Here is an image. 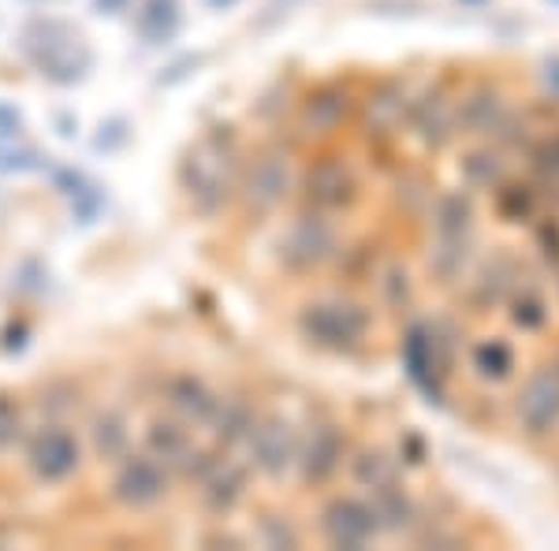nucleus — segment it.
Segmentation results:
<instances>
[{"label":"nucleus","mask_w":559,"mask_h":551,"mask_svg":"<svg viewBox=\"0 0 559 551\" xmlns=\"http://www.w3.org/2000/svg\"><path fill=\"white\" fill-rule=\"evenodd\" d=\"M295 191V168L287 149H265L242 171V197L254 213H273Z\"/></svg>","instance_id":"obj_13"},{"label":"nucleus","mask_w":559,"mask_h":551,"mask_svg":"<svg viewBox=\"0 0 559 551\" xmlns=\"http://www.w3.org/2000/svg\"><path fill=\"white\" fill-rule=\"evenodd\" d=\"M128 142H131V123L123 120V116L105 120L102 128H97V134H94V149L97 153H120Z\"/></svg>","instance_id":"obj_38"},{"label":"nucleus","mask_w":559,"mask_h":551,"mask_svg":"<svg viewBox=\"0 0 559 551\" xmlns=\"http://www.w3.org/2000/svg\"><path fill=\"white\" fill-rule=\"evenodd\" d=\"M508 97L500 86L492 83H474L455 97V116H459V139H492V131L508 116Z\"/></svg>","instance_id":"obj_18"},{"label":"nucleus","mask_w":559,"mask_h":551,"mask_svg":"<svg viewBox=\"0 0 559 551\" xmlns=\"http://www.w3.org/2000/svg\"><path fill=\"white\" fill-rule=\"evenodd\" d=\"M377 302H381V310H392V313H411L414 302H418V287H414V276L411 268L403 265L400 257H388L381 261V268H377Z\"/></svg>","instance_id":"obj_28"},{"label":"nucleus","mask_w":559,"mask_h":551,"mask_svg":"<svg viewBox=\"0 0 559 551\" xmlns=\"http://www.w3.org/2000/svg\"><path fill=\"white\" fill-rule=\"evenodd\" d=\"M318 529L329 548L344 551H362L373 540L384 537L381 514H377L373 500L362 495H332L318 514Z\"/></svg>","instance_id":"obj_7"},{"label":"nucleus","mask_w":559,"mask_h":551,"mask_svg":"<svg viewBox=\"0 0 559 551\" xmlns=\"http://www.w3.org/2000/svg\"><path fill=\"white\" fill-rule=\"evenodd\" d=\"M183 26V4L179 0H142L134 15V31L146 45H168Z\"/></svg>","instance_id":"obj_29"},{"label":"nucleus","mask_w":559,"mask_h":551,"mask_svg":"<svg viewBox=\"0 0 559 551\" xmlns=\"http://www.w3.org/2000/svg\"><path fill=\"white\" fill-rule=\"evenodd\" d=\"M302 202L306 209H318L329 216L350 213L362 202V179H358L355 165L340 153H321L302 171Z\"/></svg>","instance_id":"obj_6"},{"label":"nucleus","mask_w":559,"mask_h":551,"mask_svg":"<svg viewBox=\"0 0 559 551\" xmlns=\"http://www.w3.org/2000/svg\"><path fill=\"white\" fill-rule=\"evenodd\" d=\"M202 60H205V57H198V52H194V57H183V60H176V64L168 68L165 75H160V86H176V83H183V79L191 75V71H194L198 64H202Z\"/></svg>","instance_id":"obj_45"},{"label":"nucleus","mask_w":559,"mask_h":551,"mask_svg":"<svg viewBox=\"0 0 559 551\" xmlns=\"http://www.w3.org/2000/svg\"><path fill=\"white\" fill-rule=\"evenodd\" d=\"M474 250H477V239H437V235H432V242L426 250V268H429L432 284L455 287L459 279L471 273Z\"/></svg>","instance_id":"obj_25"},{"label":"nucleus","mask_w":559,"mask_h":551,"mask_svg":"<svg viewBox=\"0 0 559 551\" xmlns=\"http://www.w3.org/2000/svg\"><path fill=\"white\" fill-rule=\"evenodd\" d=\"M102 205H105L102 187H94V183H86L83 191L71 197V209H75V220L79 224H94L97 213H102Z\"/></svg>","instance_id":"obj_40"},{"label":"nucleus","mask_w":559,"mask_h":551,"mask_svg":"<svg viewBox=\"0 0 559 551\" xmlns=\"http://www.w3.org/2000/svg\"><path fill=\"white\" fill-rule=\"evenodd\" d=\"M347 474H350V481L358 484V492H366V495H373L377 488L400 481V469H395V463L384 455L381 447L355 451V455L347 458Z\"/></svg>","instance_id":"obj_33"},{"label":"nucleus","mask_w":559,"mask_h":551,"mask_svg":"<svg viewBox=\"0 0 559 551\" xmlns=\"http://www.w3.org/2000/svg\"><path fill=\"white\" fill-rule=\"evenodd\" d=\"M459 4H471V8H485L489 0H459Z\"/></svg>","instance_id":"obj_52"},{"label":"nucleus","mask_w":559,"mask_h":551,"mask_svg":"<svg viewBox=\"0 0 559 551\" xmlns=\"http://www.w3.org/2000/svg\"><path fill=\"white\" fill-rule=\"evenodd\" d=\"M128 444H131V432H128V421H123V414H116V410L97 414V421H94V447H97V455H102L105 463H120V458L128 455Z\"/></svg>","instance_id":"obj_35"},{"label":"nucleus","mask_w":559,"mask_h":551,"mask_svg":"<svg viewBox=\"0 0 559 551\" xmlns=\"http://www.w3.org/2000/svg\"><path fill=\"white\" fill-rule=\"evenodd\" d=\"M146 451L150 455H157L160 463L173 469V474H183L187 458H191L198 447H194L191 432H187L179 421L157 418V421H150V429H146Z\"/></svg>","instance_id":"obj_27"},{"label":"nucleus","mask_w":559,"mask_h":551,"mask_svg":"<svg viewBox=\"0 0 559 551\" xmlns=\"http://www.w3.org/2000/svg\"><path fill=\"white\" fill-rule=\"evenodd\" d=\"M0 347H4V355H23L26 350V324L15 321L4 328V339H0Z\"/></svg>","instance_id":"obj_46"},{"label":"nucleus","mask_w":559,"mask_h":551,"mask_svg":"<svg viewBox=\"0 0 559 551\" xmlns=\"http://www.w3.org/2000/svg\"><path fill=\"white\" fill-rule=\"evenodd\" d=\"M522 279V265L511 254L496 250L485 261H477L471 279H466V306L474 313H489L496 306H508L511 291L519 287Z\"/></svg>","instance_id":"obj_16"},{"label":"nucleus","mask_w":559,"mask_h":551,"mask_svg":"<svg viewBox=\"0 0 559 551\" xmlns=\"http://www.w3.org/2000/svg\"><path fill=\"white\" fill-rule=\"evenodd\" d=\"M57 128H60V134H64V139H71L79 123H75V120H68V116H57Z\"/></svg>","instance_id":"obj_50"},{"label":"nucleus","mask_w":559,"mask_h":551,"mask_svg":"<svg viewBox=\"0 0 559 551\" xmlns=\"http://www.w3.org/2000/svg\"><path fill=\"white\" fill-rule=\"evenodd\" d=\"M411 86L403 79L388 75L377 79L366 89V97L358 101V128L369 142H392L395 134L407 128V112H411Z\"/></svg>","instance_id":"obj_10"},{"label":"nucleus","mask_w":559,"mask_h":551,"mask_svg":"<svg viewBox=\"0 0 559 551\" xmlns=\"http://www.w3.org/2000/svg\"><path fill=\"white\" fill-rule=\"evenodd\" d=\"M466 366L481 384H511L519 376V355L503 336H485L466 347Z\"/></svg>","instance_id":"obj_21"},{"label":"nucleus","mask_w":559,"mask_h":551,"mask_svg":"<svg viewBox=\"0 0 559 551\" xmlns=\"http://www.w3.org/2000/svg\"><path fill=\"white\" fill-rule=\"evenodd\" d=\"M552 361H556V369H559V355H556V358H552Z\"/></svg>","instance_id":"obj_53"},{"label":"nucleus","mask_w":559,"mask_h":551,"mask_svg":"<svg viewBox=\"0 0 559 551\" xmlns=\"http://www.w3.org/2000/svg\"><path fill=\"white\" fill-rule=\"evenodd\" d=\"M369 12L373 15H407V20H414V15H426L429 4L426 0H369Z\"/></svg>","instance_id":"obj_42"},{"label":"nucleus","mask_w":559,"mask_h":551,"mask_svg":"<svg viewBox=\"0 0 559 551\" xmlns=\"http://www.w3.org/2000/svg\"><path fill=\"white\" fill-rule=\"evenodd\" d=\"M369 500H373L377 514H381L384 532H407V529H414V522H418V503H414V495L407 492L403 481L377 488Z\"/></svg>","instance_id":"obj_31"},{"label":"nucleus","mask_w":559,"mask_h":551,"mask_svg":"<svg viewBox=\"0 0 559 551\" xmlns=\"http://www.w3.org/2000/svg\"><path fill=\"white\" fill-rule=\"evenodd\" d=\"M552 4H559V0H552Z\"/></svg>","instance_id":"obj_54"},{"label":"nucleus","mask_w":559,"mask_h":551,"mask_svg":"<svg viewBox=\"0 0 559 551\" xmlns=\"http://www.w3.org/2000/svg\"><path fill=\"white\" fill-rule=\"evenodd\" d=\"M165 395H168V406H173L187 424H210L216 418V410H221V399H216L213 387L191 373L173 376Z\"/></svg>","instance_id":"obj_22"},{"label":"nucleus","mask_w":559,"mask_h":551,"mask_svg":"<svg viewBox=\"0 0 559 551\" xmlns=\"http://www.w3.org/2000/svg\"><path fill=\"white\" fill-rule=\"evenodd\" d=\"M254 424H258V410L247 399H221V410L210 421V429L221 447H239L250 440Z\"/></svg>","instance_id":"obj_32"},{"label":"nucleus","mask_w":559,"mask_h":551,"mask_svg":"<svg viewBox=\"0 0 559 551\" xmlns=\"http://www.w3.org/2000/svg\"><path fill=\"white\" fill-rule=\"evenodd\" d=\"M545 205V191L537 179H515L508 176L492 191V209L503 224H534Z\"/></svg>","instance_id":"obj_23"},{"label":"nucleus","mask_w":559,"mask_h":551,"mask_svg":"<svg viewBox=\"0 0 559 551\" xmlns=\"http://www.w3.org/2000/svg\"><path fill=\"white\" fill-rule=\"evenodd\" d=\"M187 202L198 216H216L239 187V146L236 128H213L183 153L176 168Z\"/></svg>","instance_id":"obj_2"},{"label":"nucleus","mask_w":559,"mask_h":551,"mask_svg":"<svg viewBox=\"0 0 559 551\" xmlns=\"http://www.w3.org/2000/svg\"><path fill=\"white\" fill-rule=\"evenodd\" d=\"M173 488V469L160 463L157 455L150 451H128V455L116 463L112 474V500L128 511H150L157 507L160 500L168 495Z\"/></svg>","instance_id":"obj_8"},{"label":"nucleus","mask_w":559,"mask_h":551,"mask_svg":"<svg viewBox=\"0 0 559 551\" xmlns=\"http://www.w3.org/2000/svg\"><path fill=\"white\" fill-rule=\"evenodd\" d=\"M344 250V239H340V228L329 213L318 209H302L287 224V231L280 235L276 242V257L287 273H318V268L332 265Z\"/></svg>","instance_id":"obj_5"},{"label":"nucleus","mask_w":559,"mask_h":551,"mask_svg":"<svg viewBox=\"0 0 559 551\" xmlns=\"http://www.w3.org/2000/svg\"><path fill=\"white\" fill-rule=\"evenodd\" d=\"M414 142L429 153L448 149L459 139V116H455V94L444 86H426L421 94H414L407 128Z\"/></svg>","instance_id":"obj_11"},{"label":"nucleus","mask_w":559,"mask_h":551,"mask_svg":"<svg viewBox=\"0 0 559 551\" xmlns=\"http://www.w3.org/2000/svg\"><path fill=\"white\" fill-rule=\"evenodd\" d=\"M247 447H250V466H254L258 474L273 477V481L287 477L292 469H299V451H302L299 432H295V424L287 418H280V414L258 418Z\"/></svg>","instance_id":"obj_12"},{"label":"nucleus","mask_w":559,"mask_h":551,"mask_svg":"<svg viewBox=\"0 0 559 551\" xmlns=\"http://www.w3.org/2000/svg\"><path fill=\"white\" fill-rule=\"evenodd\" d=\"M52 187H57L60 194L75 197L86 187V176H83V171H75V168H57V171H52Z\"/></svg>","instance_id":"obj_44"},{"label":"nucleus","mask_w":559,"mask_h":551,"mask_svg":"<svg viewBox=\"0 0 559 551\" xmlns=\"http://www.w3.org/2000/svg\"><path fill=\"white\" fill-rule=\"evenodd\" d=\"M23 116L12 101H0V134H20Z\"/></svg>","instance_id":"obj_47"},{"label":"nucleus","mask_w":559,"mask_h":551,"mask_svg":"<svg viewBox=\"0 0 559 551\" xmlns=\"http://www.w3.org/2000/svg\"><path fill=\"white\" fill-rule=\"evenodd\" d=\"M299 4H302V0H265L254 26H258V31H269V26H276L280 20H287V15H292Z\"/></svg>","instance_id":"obj_43"},{"label":"nucleus","mask_w":559,"mask_h":551,"mask_svg":"<svg viewBox=\"0 0 559 551\" xmlns=\"http://www.w3.org/2000/svg\"><path fill=\"white\" fill-rule=\"evenodd\" d=\"M205 4H210L213 12H228V8H236L239 0H205Z\"/></svg>","instance_id":"obj_51"},{"label":"nucleus","mask_w":559,"mask_h":551,"mask_svg":"<svg viewBox=\"0 0 559 551\" xmlns=\"http://www.w3.org/2000/svg\"><path fill=\"white\" fill-rule=\"evenodd\" d=\"M258 526H261V540H265L269 548H299V532L287 526L280 514H265Z\"/></svg>","instance_id":"obj_39"},{"label":"nucleus","mask_w":559,"mask_h":551,"mask_svg":"<svg viewBox=\"0 0 559 551\" xmlns=\"http://www.w3.org/2000/svg\"><path fill=\"white\" fill-rule=\"evenodd\" d=\"M526 165L545 191V202L559 209V128H545L537 134V142L526 149Z\"/></svg>","instance_id":"obj_30"},{"label":"nucleus","mask_w":559,"mask_h":551,"mask_svg":"<svg viewBox=\"0 0 559 551\" xmlns=\"http://www.w3.org/2000/svg\"><path fill=\"white\" fill-rule=\"evenodd\" d=\"M20 52L26 57V64L52 86L83 83L86 71L94 68V52L79 38L75 26H68L64 20H49V15H38V20L23 26Z\"/></svg>","instance_id":"obj_3"},{"label":"nucleus","mask_w":559,"mask_h":551,"mask_svg":"<svg viewBox=\"0 0 559 551\" xmlns=\"http://www.w3.org/2000/svg\"><path fill=\"white\" fill-rule=\"evenodd\" d=\"M347 463V436L340 424L321 421L318 429L306 436L299 451V477L306 488H324L336 481V474Z\"/></svg>","instance_id":"obj_17"},{"label":"nucleus","mask_w":559,"mask_h":551,"mask_svg":"<svg viewBox=\"0 0 559 551\" xmlns=\"http://www.w3.org/2000/svg\"><path fill=\"white\" fill-rule=\"evenodd\" d=\"M350 116H358V101L347 83H321L302 97L299 105V128L310 139H332L344 131Z\"/></svg>","instance_id":"obj_15"},{"label":"nucleus","mask_w":559,"mask_h":551,"mask_svg":"<svg viewBox=\"0 0 559 551\" xmlns=\"http://www.w3.org/2000/svg\"><path fill=\"white\" fill-rule=\"evenodd\" d=\"M20 432H23L20 406H15V399H8V395H0V451L12 447L20 440Z\"/></svg>","instance_id":"obj_41"},{"label":"nucleus","mask_w":559,"mask_h":551,"mask_svg":"<svg viewBox=\"0 0 559 551\" xmlns=\"http://www.w3.org/2000/svg\"><path fill=\"white\" fill-rule=\"evenodd\" d=\"M128 4L131 0H94V12L97 15H120V12H128Z\"/></svg>","instance_id":"obj_49"},{"label":"nucleus","mask_w":559,"mask_h":551,"mask_svg":"<svg viewBox=\"0 0 559 551\" xmlns=\"http://www.w3.org/2000/svg\"><path fill=\"white\" fill-rule=\"evenodd\" d=\"M459 176L471 191H496L503 179L511 176L508 171V149H500L496 142H477L459 157Z\"/></svg>","instance_id":"obj_24"},{"label":"nucleus","mask_w":559,"mask_h":551,"mask_svg":"<svg viewBox=\"0 0 559 551\" xmlns=\"http://www.w3.org/2000/svg\"><path fill=\"white\" fill-rule=\"evenodd\" d=\"M534 250L548 268H559V216L534 220Z\"/></svg>","instance_id":"obj_37"},{"label":"nucleus","mask_w":559,"mask_h":551,"mask_svg":"<svg viewBox=\"0 0 559 551\" xmlns=\"http://www.w3.org/2000/svg\"><path fill=\"white\" fill-rule=\"evenodd\" d=\"M336 265H340V276H344L347 284H373L377 268H381V257H377V247H369V242H355V247H347L344 242Z\"/></svg>","instance_id":"obj_36"},{"label":"nucleus","mask_w":559,"mask_h":551,"mask_svg":"<svg viewBox=\"0 0 559 551\" xmlns=\"http://www.w3.org/2000/svg\"><path fill=\"white\" fill-rule=\"evenodd\" d=\"M515 421L522 436L545 440L559 429V369L556 361L537 366L515 392Z\"/></svg>","instance_id":"obj_9"},{"label":"nucleus","mask_w":559,"mask_h":551,"mask_svg":"<svg viewBox=\"0 0 559 551\" xmlns=\"http://www.w3.org/2000/svg\"><path fill=\"white\" fill-rule=\"evenodd\" d=\"M508 321L511 328L526 332V336H537V332H545L548 318H552V306H548V291L545 284H537V279H519V287L511 291L508 298Z\"/></svg>","instance_id":"obj_26"},{"label":"nucleus","mask_w":559,"mask_h":551,"mask_svg":"<svg viewBox=\"0 0 559 551\" xmlns=\"http://www.w3.org/2000/svg\"><path fill=\"white\" fill-rule=\"evenodd\" d=\"M437 183L426 176V171H403L400 179H395V202H400V209L414 216V220H429V209L432 202H437Z\"/></svg>","instance_id":"obj_34"},{"label":"nucleus","mask_w":559,"mask_h":551,"mask_svg":"<svg viewBox=\"0 0 559 551\" xmlns=\"http://www.w3.org/2000/svg\"><path fill=\"white\" fill-rule=\"evenodd\" d=\"M429 228L437 239H477L474 191H440L429 209Z\"/></svg>","instance_id":"obj_19"},{"label":"nucleus","mask_w":559,"mask_h":551,"mask_svg":"<svg viewBox=\"0 0 559 551\" xmlns=\"http://www.w3.org/2000/svg\"><path fill=\"white\" fill-rule=\"evenodd\" d=\"M26 463H31L38 481L60 484L83 463V447H79L75 432L64 429V424H41L26 444Z\"/></svg>","instance_id":"obj_14"},{"label":"nucleus","mask_w":559,"mask_h":551,"mask_svg":"<svg viewBox=\"0 0 559 551\" xmlns=\"http://www.w3.org/2000/svg\"><path fill=\"white\" fill-rule=\"evenodd\" d=\"M400 361L414 392L429 406L448 403L459 369V328L448 318H414L400 332Z\"/></svg>","instance_id":"obj_1"},{"label":"nucleus","mask_w":559,"mask_h":551,"mask_svg":"<svg viewBox=\"0 0 559 551\" xmlns=\"http://www.w3.org/2000/svg\"><path fill=\"white\" fill-rule=\"evenodd\" d=\"M295 324H299V336L310 347L340 358L366 350L369 332H373V318L355 298H318V302H306Z\"/></svg>","instance_id":"obj_4"},{"label":"nucleus","mask_w":559,"mask_h":551,"mask_svg":"<svg viewBox=\"0 0 559 551\" xmlns=\"http://www.w3.org/2000/svg\"><path fill=\"white\" fill-rule=\"evenodd\" d=\"M540 79H545V89L552 101H559V57H548L545 60V71H540Z\"/></svg>","instance_id":"obj_48"},{"label":"nucleus","mask_w":559,"mask_h":551,"mask_svg":"<svg viewBox=\"0 0 559 551\" xmlns=\"http://www.w3.org/2000/svg\"><path fill=\"white\" fill-rule=\"evenodd\" d=\"M250 469L247 463H236V458H221L213 466V474L202 481V507L210 514H228L236 511L242 500H247L250 488Z\"/></svg>","instance_id":"obj_20"}]
</instances>
